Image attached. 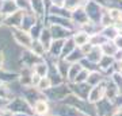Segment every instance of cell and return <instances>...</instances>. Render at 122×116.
<instances>
[{"label":"cell","mask_w":122,"mask_h":116,"mask_svg":"<svg viewBox=\"0 0 122 116\" xmlns=\"http://www.w3.org/2000/svg\"><path fill=\"white\" fill-rule=\"evenodd\" d=\"M75 41L73 39H68L65 43H64V47H62V53H61V57L62 58H66V57L69 56L71 53L73 51V50H76L75 49Z\"/></svg>","instance_id":"obj_13"},{"label":"cell","mask_w":122,"mask_h":116,"mask_svg":"<svg viewBox=\"0 0 122 116\" xmlns=\"http://www.w3.org/2000/svg\"><path fill=\"white\" fill-rule=\"evenodd\" d=\"M64 41H61V39H57V41H53L52 46H50V49H49V51L52 53L54 57H57L58 54H61L62 53V47H64Z\"/></svg>","instance_id":"obj_10"},{"label":"cell","mask_w":122,"mask_h":116,"mask_svg":"<svg viewBox=\"0 0 122 116\" xmlns=\"http://www.w3.org/2000/svg\"><path fill=\"white\" fill-rule=\"evenodd\" d=\"M23 18H25V14L22 11H15L10 14V16L5 19V24L10 27H22Z\"/></svg>","instance_id":"obj_3"},{"label":"cell","mask_w":122,"mask_h":116,"mask_svg":"<svg viewBox=\"0 0 122 116\" xmlns=\"http://www.w3.org/2000/svg\"><path fill=\"white\" fill-rule=\"evenodd\" d=\"M52 88H53V82H52V80H50L49 76L41 78V81H39L38 86H37V89L42 90V92H48V90L52 89Z\"/></svg>","instance_id":"obj_12"},{"label":"cell","mask_w":122,"mask_h":116,"mask_svg":"<svg viewBox=\"0 0 122 116\" xmlns=\"http://www.w3.org/2000/svg\"><path fill=\"white\" fill-rule=\"evenodd\" d=\"M121 28H122V20H121Z\"/></svg>","instance_id":"obj_27"},{"label":"cell","mask_w":122,"mask_h":116,"mask_svg":"<svg viewBox=\"0 0 122 116\" xmlns=\"http://www.w3.org/2000/svg\"><path fill=\"white\" fill-rule=\"evenodd\" d=\"M30 50L35 57H42V54H45V51H46V47L39 41H33Z\"/></svg>","instance_id":"obj_7"},{"label":"cell","mask_w":122,"mask_h":116,"mask_svg":"<svg viewBox=\"0 0 122 116\" xmlns=\"http://www.w3.org/2000/svg\"><path fill=\"white\" fill-rule=\"evenodd\" d=\"M102 51L105 53V56H110V57H113V56H115V54H117L118 47L115 46V43L106 42L105 45H102Z\"/></svg>","instance_id":"obj_14"},{"label":"cell","mask_w":122,"mask_h":116,"mask_svg":"<svg viewBox=\"0 0 122 116\" xmlns=\"http://www.w3.org/2000/svg\"><path fill=\"white\" fill-rule=\"evenodd\" d=\"M0 85H1V82H0Z\"/></svg>","instance_id":"obj_28"},{"label":"cell","mask_w":122,"mask_h":116,"mask_svg":"<svg viewBox=\"0 0 122 116\" xmlns=\"http://www.w3.org/2000/svg\"><path fill=\"white\" fill-rule=\"evenodd\" d=\"M102 54H103L102 47H99V46H94L91 51L86 56V58H87L88 61H91V62H95V64L98 62V64H99V61L102 60V57H103Z\"/></svg>","instance_id":"obj_5"},{"label":"cell","mask_w":122,"mask_h":116,"mask_svg":"<svg viewBox=\"0 0 122 116\" xmlns=\"http://www.w3.org/2000/svg\"><path fill=\"white\" fill-rule=\"evenodd\" d=\"M1 22H3V14L0 12V26H1Z\"/></svg>","instance_id":"obj_25"},{"label":"cell","mask_w":122,"mask_h":116,"mask_svg":"<svg viewBox=\"0 0 122 116\" xmlns=\"http://www.w3.org/2000/svg\"><path fill=\"white\" fill-rule=\"evenodd\" d=\"M31 5H33V9H34L38 15L42 14V9H44V3H42V0H31Z\"/></svg>","instance_id":"obj_19"},{"label":"cell","mask_w":122,"mask_h":116,"mask_svg":"<svg viewBox=\"0 0 122 116\" xmlns=\"http://www.w3.org/2000/svg\"><path fill=\"white\" fill-rule=\"evenodd\" d=\"M0 116H15V112L11 111L10 108H3L0 109Z\"/></svg>","instance_id":"obj_20"},{"label":"cell","mask_w":122,"mask_h":116,"mask_svg":"<svg viewBox=\"0 0 122 116\" xmlns=\"http://www.w3.org/2000/svg\"><path fill=\"white\" fill-rule=\"evenodd\" d=\"M3 60H4V57H3V53L0 51V68H1V65H3Z\"/></svg>","instance_id":"obj_24"},{"label":"cell","mask_w":122,"mask_h":116,"mask_svg":"<svg viewBox=\"0 0 122 116\" xmlns=\"http://www.w3.org/2000/svg\"><path fill=\"white\" fill-rule=\"evenodd\" d=\"M111 64H113V58L110 56H103L102 60L99 61V66L102 69H109V66H111Z\"/></svg>","instance_id":"obj_18"},{"label":"cell","mask_w":122,"mask_h":116,"mask_svg":"<svg viewBox=\"0 0 122 116\" xmlns=\"http://www.w3.org/2000/svg\"><path fill=\"white\" fill-rule=\"evenodd\" d=\"M102 81H103L102 74L98 73V72H91L90 76H88L87 84L88 85H91V86H96V85H99V84H102Z\"/></svg>","instance_id":"obj_11"},{"label":"cell","mask_w":122,"mask_h":116,"mask_svg":"<svg viewBox=\"0 0 122 116\" xmlns=\"http://www.w3.org/2000/svg\"><path fill=\"white\" fill-rule=\"evenodd\" d=\"M90 34L88 32H76V34H73V41L79 47H81V46H84V45H87L88 42H90Z\"/></svg>","instance_id":"obj_6"},{"label":"cell","mask_w":122,"mask_h":116,"mask_svg":"<svg viewBox=\"0 0 122 116\" xmlns=\"http://www.w3.org/2000/svg\"><path fill=\"white\" fill-rule=\"evenodd\" d=\"M83 66H81V64L80 62H76V64H72L71 65V69H69V73H68V78H69V81H73L76 80V77H77V74L83 70Z\"/></svg>","instance_id":"obj_8"},{"label":"cell","mask_w":122,"mask_h":116,"mask_svg":"<svg viewBox=\"0 0 122 116\" xmlns=\"http://www.w3.org/2000/svg\"><path fill=\"white\" fill-rule=\"evenodd\" d=\"M103 35L106 37V39H107V41H114V39L119 35V32H118V30L115 28V27L110 26V27H106V28H105Z\"/></svg>","instance_id":"obj_15"},{"label":"cell","mask_w":122,"mask_h":116,"mask_svg":"<svg viewBox=\"0 0 122 116\" xmlns=\"http://www.w3.org/2000/svg\"><path fill=\"white\" fill-rule=\"evenodd\" d=\"M10 96H11V89L8 88V85L1 84V85H0V99L8 101V100H11Z\"/></svg>","instance_id":"obj_17"},{"label":"cell","mask_w":122,"mask_h":116,"mask_svg":"<svg viewBox=\"0 0 122 116\" xmlns=\"http://www.w3.org/2000/svg\"><path fill=\"white\" fill-rule=\"evenodd\" d=\"M34 72L38 76H41V77H46V74H48V66L44 62H39V64L34 65Z\"/></svg>","instance_id":"obj_16"},{"label":"cell","mask_w":122,"mask_h":116,"mask_svg":"<svg viewBox=\"0 0 122 116\" xmlns=\"http://www.w3.org/2000/svg\"><path fill=\"white\" fill-rule=\"evenodd\" d=\"M12 37L15 39V42L18 45H20L23 47H31V43H33V39L29 35V32L23 30H14L12 31Z\"/></svg>","instance_id":"obj_2"},{"label":"cell","mask_w":122,"mask_h":116,"mask_svg":"<svg viewBox=\"0 0 122 116\" xmlns=\"http://www.w3.org/2000/svg\"><path fill=\"white\" fill-rule=\"evenodd\" d=\"M15 116H29V115H23V113H15Z\"/></svg>","instance_id":"obj_26"},{"label":"cell","mask_w":122,"mask_h":116,"mask_svg":"<svg viewBox=\"0 0 122 116\" xmlns=\"http://www.w3.org/2000/svg\"><path fill=\"white\" fill-rule=\"evenodd\" d=\"M57 70L60 73L61 77H68V73H69V69H71V65L66 60H61L58 64H57Z\"/></svg>","instance_id":"obj_9"},{"label":"cell","mask_w":122,"mask_h":116,"mask_svg":"<svg viewBox=\"0 0 122 116\" xmlns=\"http://www.w3.org/2000/svg\"><path fill=\"white\" fill-rule=\"evenodd\" d=\"M53 3H54V4L57 5V7H61V5L64 4V3H62V1H64V0H52Z\"/></svg>","instance_id":"obj_23"},{"label":"cell","mask_w":122,"mask_h":116,"mask_svg":"<svg viewBox=\"0 0 122 116\" xmlns=\"http://www.w3.org/2000/svg\"><path fill=\"white\" fill-rule=\"evenodd\" d=\"M49 104L45 100H37L33 105V112L37 116H46L49 113Z\"/></svg>","instance_id":"obj_4"},{"label":"cell","mask_w":122,"mask_h":116,"mask_svg":"<svg viewBox=\"0 0 122 116\" xmlns=\"http://www.w3.org/2000/svg\"><path fill=\"white\" fill-rule=\"evenodd\" d=\"M105 96H106V85H105V84H99V85L92 86V88H91L87 100H88V103L96 104V103H99Z\"/></svg>","instance_id":"obj_1"},{"label":"cell","mask_w":122,"mask_h":116,"mask_svg":"<svg viewBox=\"0 0 122 116\" xmlns=\"http://www.w3.org/2000/svg\"><path fill=\"white\" fill-rule=\"evenodd\" d=\"M114 43L118 47V50H122V35H118L117 38L114 39Z\"/></svg>","instance_id":"obj_21"},{"label":"cell","mask_w":122,"mask_h":116,"mask_svg":"<svg viewBox=\"0 0 122 116\" xmlns=\"http://www.w3.org/2000/svg\"><path fill=\"white\" fill-rule=\"evenodd\" d=\"M113 116H122V107L117 108V109H115V112L113 113Z\"/></svg>","instance_id":"obj_22"}]
</instances>
